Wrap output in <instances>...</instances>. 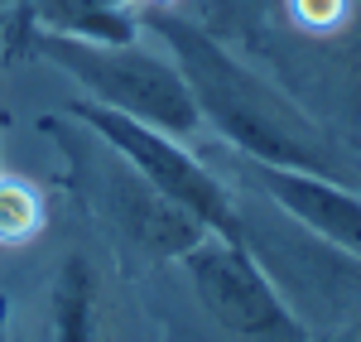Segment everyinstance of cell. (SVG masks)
I'll use <instances>...</instances> for the list:
<instances>
[{
    "mask_svg": "<svg viewBox=\"0 0 361 342\" xmlns=\"http://www.w3.org/2000/svg\"><path fill=\"white\" fill-rule=\"evenodd\" d=\"M337 342H361V323H357V328H347V333H342Z\"/></svg>",
    "mask_w": 361,
    "mask_h": 342,
    "instance_id": "11",
    "label": "cell"
},
{
    "mask_svg": "<svg viewBox=\"0 0 361 342\" xmlns=\"http://www.w3.org/2000/svg\"><path fill=\"white\" fill-rule=\"evenodd\" d=\"M121 299L116 275L97 246L68 241L54 260L44 294V342H116Z\"/></svg>",
    "mask_w": 361,
    "mask_h": 342,
    "instance_id": "6",
    "label": "cell"
},
{
    "mask_svg": "<svg viewBox=\"0 0 361 342\" xmlns=\"http://www.w3.org/2000/svg\"><path fill=\"white\" fill-rule=\"evenodd\" d=\"M333 34H342L347 63H352V78H357V87H361V0H347V5H342V20H337Z\"/></svg>",
    "mask_w": 361,
    "mask_h": 342,
    "instance_id": "10",
    "label": "cell"
},
{
    "mask_svg": "<svg viewBox=\"0 0 361 342\" xmlns=\"http://www.w3.org/2000/svg\"><path fill=\"white\" fill-rule=\"evenodd\" d=\"M63 116H73V121L87 126L102 145H111L121 159H130L164 198H173L183 212H193L207 231L246 241L241 198H236L222 178H217V169L202 164L183 140H173V135L145 126V121H130V116H121V111H106V106H97V102H87V97H73Z\"/></svg>",
    "mask_w": 361,
    "mask_h": 342,
    "instance_id": "5",
    "label": "cell"
},
{
    "mask_svg": "<svg viewBox=\"0 0 361 342\" xmlns=\"http://www.w3.org/2000/svg\"><path fill=\"white\" fill-rule=\"evenodd\" d=\"M54 135L68 154V164L82 178V202L97 212V222L106 227V236L121 251L149 260V265H164L207 236V227L193 212H183L173 198H164L130 159H121L111 145H102L73 116L54 121Z\"/></svg>",
    "mask_w": 361,
    "mask_h": 342,
    "instance_id": "3",
    "label": "cell"
},
{
    "mask_svg": "<svg viewBox=\"0 0 361 342\" xmlns=\"http://www.w3.org/2000/svg\"><path fill=\"white\" fill-rule=\"evenodd\" d=\"M25 49L58 68L63 78L87 92V102L121 111L130 121H145L173 140H197L202 116L193 106V92L169 54L145 49L140 39H82L58 29L25 25Z\"/></svg>",
    "mask_w": 361,
    "mask_h": 342,
    "instance_id": "2",
    "label": "cell"
},
{
    "mask_svg": "<svg viewBox=\"0 0 361 342\" xmlns=\"http://www.w3.org/2000/svg\"><path fill=\"white\" fill-rule=\"evenodd\" d=\"M135 25L164 44V54L173 58V68L183 73V83L193 92L202 130L231 145V154H241L250 164L299 169L361 188L357 149L342 145L318 116H308L294 97H284L250 63H241L212 29L178 15L173 5H145L135 10Z\"/></svg>",
    "mask_w": 361,
    "mask_h": 342,
    "instance_id": "1",
    "label": "cell"
},
{
    "mask_svg": "<svg viewBox=\"0 0 361 342\" xmlns=\"http://www.w3.org/2000/svg\"><path fill=\"white\" fill-rule=\"evenodd\" d=\"M140 0H29L25 25L82 34V39H135Z\"/></svg>",
    "mask_w": 361,
    "mask_h": 342,
    "instance_id": "8",
    "label": "cell"
},
{
    "mask_svg": "<svg viewBox=\"0 0 361 342\" xmlns=\"http://www.w3.org/2000/svg\"><path fill=\"white\" fill-rule=\"evenodd\" d=\"M236 169H246L250 188L265 193L289 222L313 231L318 241H328L333 251L361 260V188L337 183V178H318V173L299 169H275V164H250L241 154H231Z\"/></svg>",
    "mask_w": 361,
    "mask_h": 342,
    "instance_id": "7",
    "label": "cell"
},
{
    "mask_svg": "<svg viewBox=\"0 0 361 342\" xmlns=\"http://www.w3.org/2000/svg\"><path fill=\"white\" fill-rule=\"evenodd\" d=\"M183 285L197 299V309L236 342H308L304 323L284 304L275 280L265 275V265L255 256L250 241L217 236L207 231L197 246H188L178 260Z\"/></svg>",
    "mask_w": 361,
    "mask_h": 342,
    "instance_id": "4",
    "label": "cell"
},
{
    "mask_svg": "<svg viewBox=\"0 0 361 342\" xmlns=\"http://www.w3.org/2000/svg\"><path fill=\"white\" fill-rule=\"evenodd\" d=\"M44 227H49L44 193L29 178L0 169V251H25L29 241H39Z\"/></svg>",
    "mask_w": 361,
    "mask_h": 342,
    "instance_id": "9",
    "label": "cell"
}]
</instances>
